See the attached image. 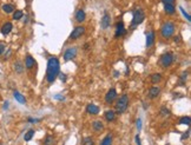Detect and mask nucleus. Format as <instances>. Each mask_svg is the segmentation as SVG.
<instances>
[{
	"label": "nucleus",
	"mask_w": 191,
	"mask_h": 145,
	"mask_svg": "<svg viewBox=\"0 0 191 145\" xmlns=\"http://www.w3.org/2000/svg\"><path fill=\"white\" fill-rule=\"evenodd\" d=\"M60 73V63L58 58L51 57L47 60V69H46V80L48 84H53L55 79Z\"/></svg>",
	"instance_id": "nucleus-1"
},
{
	"label": "nucleus",
	"mask_w": 191,
	"mask_h": 145,
	"mask_svg": "<svg viewBox=\"0 0 191 145\" xmlns=\"http://www.w3.org/2000/svg\"><path fill=\"white\" fill-rule=\"evenodd\" d=\"M175 31H176V25H175V23H172V21H166V23H164L161 29L162 38H164V39L171 38V37L174 36Z\"/></svg>",
	"instance_id": "nucleus-2"
},
{
	"label": "nucleus",
	"mask_w": 191,
	"mask_h": 145,
	"mask_svg": "<svg viewBox=\"0 0 191 145\" xmlns=\"http://www.w3.org/2000/svg\"><path fill=\"white\" fill-rule=\"evenodd\" d=\"M128 106H129V97H128V94H122L116 101V113H118V115L124 113Z\"/></svg>",
	"instance_id": "nucleus-3"
},
{
	"label": "nucleus",
	"mask_w": 191,
	"mask_h": 145,
	"mask_svg": "<svg viewBox=\"0 0 191 145\" xmlns=\"http://www.w3.org/2000/svg\"><path fill=\"white\" fill-rule=\"evenodd\" d=\"M145 19V13L142 8H136L133 11V17H132V21H131V29L133 30L135 27H137L138 25L144 21Z\"/></svg>",
	"instance_id": "nucleus-4"
},
{
	"label": "nucleus",
	"mask_w": 191,
	"mask_h": 145,
	"mask_svg": "<svg viewBox=\"0 0 191 145\" xmlns=\"http://www.w3.org/2000/svg\"><path fill=\"white\" fill-rule=\"evenodd\" d=\"M174 59H175V55H174V53H171V52H166V53H164L161 57V59H159V64H161L162 67H169V66H171V64L174 63Z\"/></svg>",
	"instance_id": "nucleus-5"
},
{
	"label": "nucleus",
	"mask_w": 191,
	"mask_h": 145,
	"mask_svg": "<svg viewBox=\"0 0 191 145\" xmlns=\"http://www.w3.org/2000/svg\"><path fill=\"white\" fill-rule=\"evenodd\" d=\"M85 33V27L84 26H77L73 29V31L71 32L70 34V39L71 40H76V39H79L83 34Z\"/></svg>",
	"instance_id": "nucleus-6"
},
{
	"label": "nucleus",
	"mask_w": 191,
	"mask_h": 145,
	"mask_svg": "<svg viewBox=\"0 0 191 145\" xmlns=\"http://www.w3.org/2000/svg\"><path fill=\"white\" fill-rule=\"evenodd\" d=\"M77 52H78V50H77V47L74 46H72V47H69L65 52H64V60L65 61H69V60H72V59H74L77 57Z\"/></svg>",
	"instance_id": "nucleus-7"
},
{
	"label": "nucleus",
	"mask_w": 191,
	"mask_h": 145,
	"mask_svg": "<svg viewBox=\"0 0 191 145\" xmlns=\"http://www.w3.org/2000/svg\"><path fill=\"white\" fill-rule=\"evenodd\" d=\"M126 34V29L124 26V23L123 21H119L116 25V32H115V37L116 38H119V37H123Z\"/></svg>",
	"instance_id": "nucleus-8"
},
{
	"label": "nucleus",
	"mask_w": 191,
	"mask_h": 145,
	"mask_svg": "<svg viewBox=\"0 0 191 145\" xmlns=\"http://www.w3.org/2000/svg\"><path fill=\"white\" fill-rule=\"evenodd\" d=\"M116 99H117V91H116V89H110L106 94H105V101L107 104H111Z\"/></svg>",
	"instance_id": "nucleus-9"
},
{
	"label": "nucleus",
	"mask_w": 191,
	"mask_h": 145,
	"mask_svg": "<svg viewBox=\"0 0 191 145\" xmlns=\"http://www.w3.org/2000/svg\"><path fill=\"white\" fill-rule=\"evenodd\" d=\"M13 30V24L11 21H6L5 24H2V26L0 27V32L2 36H8Z\"/></svg>",
	"instance_id": "nucleus-10"
},
{
	"label": "nucleus",
	"mask_w": 191,
	"mask_h": 145,
	"mask_svg": "<svg viewBox=\"0 0 191 145\" xmlns=\"http://www.w3.org/2000/svg\"><path fill=\"white\" fill-rule=\"evenodd\" d=\"M110 25H111V17L109 13H104L101 20H100V26L103 30H107L110 27Z\"/></svg>",
	"instance_id": "nucleus-11"
},
{
	"label": "nucleus",
	"mask_w": 191,
	"mask_h": 145,
	"mask_svg": "<svg viewBox=\"0 0 191 145\" xmlns=\"http://www.w3.org/2000/svg\"><path fill=\"white\" fill-rule=\"evenodd\" d=\"M36 64H37V63L34 60V58H33L32 55H30V54H27L26 58H25V67L27 70H31L34 67Z\"/></svg>",
	"instance_id": "nucleus-12"
},
{
	"label": "nucleus",
	"mask_w": 191,
	"mask_h": 145,
	"mask_svg": "<svg viewBox=\"0 0 191 145\" xmlns=\"http://www.w3.org/2000/svg\"><path fill=\"white\" fill-rule=\"evenodd\" d=\"M74 18H76L77 23H83V21H85V19H86V13H85L84 10H83V8H79L76 12Z\"/></svg>",
	"instance_id": "nucleus-13"
},
{
	"label": "nucleus",
	"mask_w": 191,
	"mask_h": 145,
	"mask_svg": "<svg viewBox=\"0 0 191 145\" xmlns=\"http://www.w3.org/2000/svg\"><path fill=\"white\" fill-rule=\"evenodd\" d=\"M161 93V89L158 86H152L150 90H149V98L150 99H155L158 97V94Z\"/></svg>",
	"instance_id": "nucleus-14"
},
{
	"label": "nucleus",
	"mask_w": 191,
	"mask_h": 145,
	"mask_svg": "<svg viewBox=\"0 0 191 145\" xmlns=\"http://www.w3.org/2000/svg\"><path fill=\"white\" fill-rule=\"evenodd\" d=\"M86 112L89 115H98L99 113V107L97 105H94V104H89L86 106Z\"/></svg>",
	"instance_id": "nucleus-15"
},
{
	"label": "nucleus",
	"mask_w": 191,
	"mask_h": 145,
	"mask_svg": "<svg viewBox=\"0 0 191 145\" xmlns=\"http://www.w3.org/2000/svg\"><path fill=\"white\" fill-rule=\"evenodd\" d=\"M155 38H156L155 32H153V31H150V32L146 34V47H151V46L153 45Z\"/></svg>",
	"instance_id": "nucleus-16"
},
{
	"label": "nucleus",
	"mask_w": 191,
	"mask_h": 145,
	"mask_svg": "<svg viewBox=\"0 0 191 145\" xmlns=\"http://www.w3.org/2000/svg\"><path fill=\"white\" fill-rule=\"evenodd\" d=\"M1 10H2V12L4 13H6V14H11V13H13L14 12V5H12V4H4L2 6H1Z\"/></svg>",
	"instance_id": "nucleus-17"
},
{
	"label": "nucleus",
	"mask_w": 191,
	"mask_h": 145,
	"mask_svg": "<svg viewBox=\"0 0 191 145\" xmlns=\"http://www.w3.org/2000/svg\"><path fill=\"white\" fill-rule=\"evenodd\" d=\"M92 129L96 131V132H101L104 130V124L101 120H94L92 124Z\"/></svg>",
	"instance_id": "nucleus-18"
},
{
	"label": "nucleus",
	"mask_w": 191,
	"mask_h": 145,
	"mask_svg": "<svg viewBox=\"0 0 191 145\" xmlns=\"http://www.w3.org/2000/svg\"><path fill=\"white\" fill-rule=\"evenodd\" d=\"M13 97H14V99L17 100L19 104H23V105H25V104H26V99H25V97H24L20 92L14 91V92H13Z\"/></svg>",
	"instance_id": "nucleus-19"
},
{
	"label": "nucleus",
	"mask_w": 191,
	"mask_h": 145,
	"mask_svg": "<svg viewBox=\"0 0 191 145\" xmlns=\"http://www.w3.org/2000/svg\"><path fill=\"white\" fill-rule=\"evenodd\" d=\"M104 117H105V119H106L107 122H113L116 118V112L112 111V110H107V111H105V113H104Z\"/></svg>",
	"instance_id": "nucleus-20"
},
{
	"label": "nucleus",
	"mask_w": 191,
	"mask_h": 145,
	"mask_svg": "<svg viewBox=\"0 0 191 145\" xmlns=\"http://www.w3.org/2000/svg\"><path fill=\"white\" fill-rule=\"evenodd\" d=\"M164 11L166 14H174L176 12V8L174 6V4H164Z\"/></svg>",
	"instance_id": "nucleus-21"
},
{
	"label": "nucleus",
	"mask_w": 191,
	"mask_h": 145,
	"mask_svg": "<svg viewBox=\"0 0 191 145\" xmlns=\"http://www.w3.org/2000/svg\"><path fill=\"white\" fill-rule=\"evenodd\" d=\"M24 67H25V66H24V64L20 60H18V61H15L14 63V70H15V72H17V73H19V74H20V73H23Z\"/></svg>",
	"instance_id": "nucleus-22"
},
{
	"label": "nucleus",
	"mask_w": 191,
	"mask_h": 145,
	"mask_svg": "<svg viewBox=\"0 0 191 145\" xmlns=\"http://www.w3.org/2000/svg\"><path fill=\"white\" fill-rule=\"evenodd\" d=\"M12 14H13V19L14 20H20V19H23L24 12L21 10H14V12Z\"/></svg>",
	"instance_id": "nucleus-23"
},
{
	"label": "nucleus",
	"mask_w": 191,
	"mask_h": 145,
	"mask_svg": "<svg viewBox=\"0 0 191 145\" xmlns=\"http://www.w3.org/2000/svg\"><path fill=\"white\" fill-rule=\"evenodd\" d=\"M162 80V74L161 73H153L151 76V83L152 84H158Z\"/></svg>",
	"instance_id": "nucleus-24"
},
{
	"label": "nucleus",
	"mask_w": 191,
	"mask_h": 145,
	"mask_svg": "<svg viewBox=\"0 0 191 145\" xmlns=\"http://www.w3.org/2000/svg\"><path fill=\"white\" fill-rule=\"evenodd\" d=\"M100 145H112V136L107 135L104 137V139L100 142Z\"/></svg>",
	"instance_id": "nucleus-25"
},
{
	"label": "nucleus",
	"mask_w": 191,
	"mask_h": 145,
	"mask_svg": "<svg viewBox=\"0 0 191 145\" xmlns=\"http://www.w3.org/2000/svg\"><path fill=\"white\" fill-rule=\"evenodd\" d=\"M34 132H36L34 130H29V131H27V132L25 133V136H24L25 142H30L31 139L33 138V136H34Z\"/></svg>",
	"instance_id": "nucleus-26"
},
{
	"label": "nucleus",
	"mask_w": 191,
	"mask_h": 145,
	"mask_svg": "<svg viewBox=\"0 0 191 145\" xmlns=\"http://www.w3.org/2000/svg\"><path fill=\"white\" fill-rule=\"evenodd\" d=\"M190 123H191V119L189 116H184V117H182L179 119V124H182V125H190Z\"/></svg>",
	"instance_id": "nucleus-27"
},
{
	"label": "nucleus",
	"mask_w": 191,
	"mask_h": 145,
	"mask_svg": "<svg viewBox=\"0 0 191 145\" xmlns=\"http://www.w3.org/2000/svg\"><path fill=\"white\" fill-rule=\"evenodd\" d=\"M54 144V138L53 136H46L45 140H44V145H53Z\"/></svg>",
	"instance_id": "nucleus-28"
},
{
	"label": "nucleus",
	"mask_w": 191,
	"mask_h": 145,
	"mask_svg": "<svg viewBox=\"0 0 191 145\" xmlns=\"http://www.w3.org/2000/svg\"><path fill=\"white\" fill-rule=\"evenodd\" d=\"M83 145H94L93 138H91V137H85L84 140H83Z\"/></svg>",
	"instance_id": "nucleus-29"
},
{
	"label": "nucleus",
	"mask_w": 191,
	"mask_h": 145,
	"mask_svg": "<svg viewBox=\"0 0 191 145\" xmlns=\"http://www.w3.org/2000/svg\"><path fill=\"white\" fill-rule=\"evenodd\" d=\"M170 110L169 109H166V107H162L161 109V115L163 116V117H169L170 116Z\"/></svg>",
	"instance_id": "nucleus-30"
},
{
	"label": "nucleus",
	"mask_w": 191,
	"mask_h": 145,
	"mask_svg": "<svg viewBox=\"0 0 191 145\" xmlns=\"http://www.w3.org/2000/svg\"><path fill=\"white\" fill-rule=\"evenodd\" d=\"M179 10L182 11V13H183V15H184V17H185V18H186V20H188V21H191V17H190V14H189V13H186V12H185V10H184L183 7H179Z\"/></svg>",
	"instance_id": "nucleus-31"
},
{
	"label": "nucleus",
	"mask_w": 191,
	"mask_h": 145,
	"mask_svg": "<svg viewBox=\"0 0 191 145\" xmlns=\"http://www.w3.org/2000/svg\"><path fill=\"white\" fill-rule=\"evenodd\" d=\"M186 77H188V73H183V74H182V77H181V82H179L181 86H183L184 80H186Z\"/></svg>",
	"instance_id": "nucleus-32"
},
{
	"label": "nucleus",
	"mask_w": 191,
	"mask_h": 145,
	"mask_svg": "<svg viewBox=\"0 0 191 145\" xmlns=\"http://www.w3.org/2000/svg\"><path fill=\"white\" fill-rule=\"evenodd\" d=\"M5 51H6V45H5V44H2V43H0V55H1V54H4Z\"/></svg>",
	"instance_id": "nucleus-33"
},
{
	"label": "nucleus",
	"mask_w": 191,
	"mask_h": 145,
	"mask_svg": "<svg viewBox=\"0 0 191 145\" xmlns=\"http://www.w3.org/2000/svg\"><path fill=\"white\" fill-rule=\"evenodd\" d=\"M136 125H137V130L138 131L142 130V119H139V118H138L137 122H136Z\"/></svg>",
	"instance_id": "nucleus-34"
},
{
	"label": "nucleus",
	"mask_w": 191,
	"mask_h": 145,
	"mask_svg": "<svg viewBox=\"0 0 191 145\" xmlns=\"http://www.w3.org/2000/svg\"><path fill=\"white\" fill-rule=\"evenodd\" d=\"M27 120H29V123H31V124H36V123L40 122L41 119H37V118H29Z\"/></svg>",
	"instance_id": "nucleus-35"
},
{
	"label": "nucleus",
	"mask_w": 191,
	"mask_h": 145,
	"mask_svg": "<svg viewBox=\"0 0 191 145\" xmlns=\"http://www.w3.org/2000/svg\"><path fill=\"white\" fill-rule=\"evenodd\" d=\"M189 135H190V130H188L185 133H183V135H182V137H181V139H182V140H183V139H186V138L189 137Z\"/></svg>",
	"instance_id": "nucleus-36"
},
{
	"label": "nucleus",
	"mask_w": 191,
	"mask_h": 145,
	"mask_svg": "<svg viewBox=\"0 0 191 145\" xmlns=\"http://www.w3.org/2000/svg\"><path fill=\"white\" fill-rule=\"evenodd\" d=\"M59 78L61 79V82H66V74H64V73H59Z\"/></svg>",
	"instance_id": "nucleus-37"
},
{
	"label": "nucleus",
	"mask_w": 191,
	"mask_h": 145,
	"mask_svg": "<svg viewBox=\"0 0 191 145\" xmlns=\"http://www.w3.org/2000/svg\"><path fill=\"white\" fill-rule=\"evenodd\" d=\"M162 2L163 4H174L175 0H162Z\"/></svg>",
	"instance_id": "nucleus-38"
},
{
	"label": "nucleus",
	"mask_w": 191,
	"mask_h": 145,
	"mask_svg": "<svg viewBox=\"0 0 191 145\" xmlns=\"http://www.w3.org/2000/svg\"><path fill=\"white\" fill-rule=\"evenodd\" d=\"M54 98H55V99H58V100H64L65 99V97H64V96H59V94L54 96Z\"/></svg>",
	"instance_id": "nucleus-39"
},
{
	"label": "nucleus",
	"mask_w": 191,
	"mask_h": 145,
	"mask_svg": "<svg viewBox=\"0 0 191 145\" xmlns=\"http://www.w3.org/2000/svg\"><path fill=\"white\" fill-rule=\"evenodd\" d=\"M135 139H136V144H137V145H142V144H140V138H139V135H137Z\"/></svg>",
	"instance_id": "nucleus-40"
},
{
	"label": "nucleus",
	"mask_w": 191,
	"mask_h": 145,
	"mask_svg": "<svg viewBox=\"0 0 191 145\" xmlns=\"http://www.w3.org/2000/svg\"><path fill=\"white\" fill-rule=\"evenodd\" d=\"M8 107V101H5V105H4V109H7Z\"/></svg>",
	"instance_id": "nucleus-41"
},
{
	"label": "nucleus",
	"mask_w": 191,
	"mask_h": 145,
	"mask_svg": "<svg viewBox=\"0 0 191 145\" xmlns=\"http://www.w3.org/2000/svg\"><path fill=\"white\" fill-rule=\"evenodd\" d=\"M118 74H119V73H118L117 71H115V77H116V78H118V77H119V76H118Z\"/></svg>",
	"instance_id": "nucleus-42"
}]
</instances>
